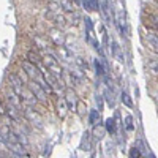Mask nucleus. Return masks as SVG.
Instances as JSON below:
<instances>
[{
    "label": "nucleus",
    "mask_w": 158,
    "mask_h": 158,
    "mask_svg": "<svg viewBox=\"0 0 158 158\" xmlns=\"http://www.w3.org/2000/svg\"><path fill=\"white\" fill-rule=\"evenodd\" d=\"M43 60H44V65L48 67V71L54 76L56 79H59V81H62V67L59 65V62L56 60V57H52L51 54H46L44 57H43Z\"/></svg>",
    "instance_id": "1"
},
{
    "label": "nucleus",
    "mask_w": 158,
    "mask_h": 158,
    "mask_svg": "<svg viewBox=\"0 0 158 158\" xmlns=\"http://www.w3.org/2000/svg\"><path fill=\"white\" fill-rule=\"evenodd\" d=\"M27 89L32 92L33 97H35L38 101H41V103H46V101H48V95H46V92H44L41 87H40L35 81H30V82L27 84Z\"/></svg>",
    "instance_id": "2"
},
{
    "label": "nucleus",
    "mask_w": 158,
    "mask_h": 158,
    "mask_svg": "<svg viewBox=\"0 0 158 158\" xmlns=\"http://www.w3.org/2000/svg\"><path fill=\"white\" fill-rule=\"evenodd\" d=\"M22 70L27 73V76L32 79V81H36V79L41 76V73H40V70H38V67L36 65H33V63H30L29 60H25V62H22Z\"/></svg>",
    "instance_id": "3"
},
{
    "label": "nucleus",
    "mask_w": 158,
    "mask_h": 158,
    "mask_svg": "<svg viewBox=\"0 0 158 158\" xmlns=\"http://www.w3.org/2000/svg\"><path fill=\"white\" fill-rule=\"evenodd\" d=\"M65 103L70 111H76V106H77V95L73 89H65Z\"/></svg>",
    "instance_id": "4"
},
{
    "label": "nucleus",
    "mask_w": 158,
    "mask_h": 158,
    "mask_svg": "<svg viewBox=\"0 0 158 158\" xmlns=\"http://www.w3.org/2000/svg\"><path fill=\"white\" fill-rule=\"evenodd\" d=\"M10 85H11V90L15 92V94H18L19 97H21V94H22V90L25 89L24 87V84H22V81L16 76V74H10Z\"/></svg>",
    "instance_id": "5"
},
{
    "label": "nucleus",
    "mask_w": 158,
    "mask_h": 158,
    "mask_svg": "<svg viewBox=\"0 0 158 158\" xmlns=\"http://www.w3.org/2000/svg\"><path fill=\"white\" fill-rule=\"evenodd\" d=\"M6 100H8V103L11 104V106H15L16 109H19L21 112H22V98L18 95V94H15V92H13L11 89L8 90V94H6Z\"/></svg>",
    "instance_id": "6"
},
{
    "label": "nucleus",
    "mask_w": 158,
    "mask_h": 158,
    "mask_svg": "<svg viewBox=\"0 0 158 158\" xmlns=\"http://www.w3.org/2000/svg\"><path fill=\"white\" fill-rule=\"evenodd\" d=\"M24 114H25V117H27L30 122L36 123L38 127H41V123H43V118H41V115H40L38 112H35V111H33V109H32L30 106H27V108H25Z\"/></svg>",
    "instance_id": "7"
},
{
    "label": "nucleus",
    "mask_w": 158,
    "mask_h": 158,
    "mask_svg": "<svg viewBox=\"0 0 158 158\" xmlns=\"http://www.w3.org/2000/svg\"><path fill=\"white\" fill-rule=\"evenodd\" d=\"M49 38H51L57 46H62L63 41H65V36H63V33H62L59 29H52V30L49 32Z\"/></svg>",
    "instance_id": "8"
},
{
    "label": "nucleus",
    "mask_w": 158,
    "mask_h": 158,
    "mask_svg": "<svg viewBox=\"0 0 158 158\" xmlns=\"http://www.w3.org/2000/svg\"><path fill=\"white\" fill-rule=\"evenodd\" d=\"M56 108H57V114L60 115V118L67 117V114H68V106H67V103H65L63 98H59V100H57Z\"/></svg>",
    "instance_id": "9"
},
{
    "label": "nucleus",
    "mask_w": 158,
    "mask_h": 158,
    "mask_svg": "<svg viewBox=\"0 0 158 158\" xmlns=\"http://www.w3.org/2000/svg\"><path fill=\"white\" fill-rule=\"evenodd\" d=\"M6 146L10 147V150L13 153H16L19 156H24L25 155V149L22 147V144L21 142H6Z\"/></svg>",
    "instance_id": "10"
},
{
    "label": "nucleus",
    "mask_w": 158,
    "mask_h": 158,
    "mask_svg": "<svg viewBox=\"0 0 158 158\" xmlns=\"http://www.w3.org/2000/svg\"><path fill=\"white\" fill-rule=\"evenodd\" d=\"M21 97L24 98L25 103H29V104H36V103H38V100L33 97V94H32L29 89H24V90H22V94H21Z\"/></svg>",
    "instance_id": "11"
},
{
    "label": "nucleus",
    "mask_w": 158,
    "mask_h": 158,
    "mask_svg": "<svg viewBox=\"0 0 158 158\" xmlns=\"http://www.w3.org/2000/svg\"><path fill=\"white\" fill-rule=\"evenodd\" d=\"M146 38H147V41H149L150 48H152L153 51H156V52H158V35H155V33L149 32V33L146 35Z\"/></svg>",
    "instance_id": "12"
},
{
    "label": "nucleus",
    "mask_w": 158,
    "mask_h": 158,
    "mask_svg": "<svg viewBox=\"0 0 158 158\" xmlns=\"http://www.w3.org/2000/svg\"><path fill=\"white\" fill-rule=\"evenodd\" d=\"M84 6L87 11H97L98 10V0H84Z\"/></svg>",
    "instance_id": "13"
},
{
    "label": "nucleus",
    "mask_w": 158,
    "mask_h": 158,
    "mask_svg": "<svg viewBox=\"0 0 158 158\" xmlns=\"http://www.w3.org/2000/svg\"><path fill=\"white\" fill-rule=\"evenodd\" d=\"M104 128H106L108 133L114 135V133H115V120H114V118H108V120H106V125H104Z\"/></svg>",
    "instance_id": "14"
},
{
    "label": "nucleus",
    "mask_w": 158,
    "mask_h": 158,
    "mask_svg": "<svg viewBox=\"0 0 158 158\" xmlns=\"http://www.w3.org/2000/svg\"><path fill=\"white\" fill-rule=\"evenodd\" d=\"M60 8L65 10V11H70V13L74 11V6H73V3L70 2V0H62V2H60Z\"/></svg>",
    "instance_id": "15"
},
{
    "label": "nucleus",
    "mask_w": 158,
    "mask_h": 158,
    "mask_svg": "<svg viewBox=\"0 0 158 158\" xmlns=\"http://www.w3.org/2000/svg\"><path fill=\"white\" fill-rule=\"evenodd\" d=\"M112 52H114V56L118 59V62H123V56H122V52H120V48H118V44L115 41H112Z\"/></svg>",
    "instance_id": "16"
},
{
    "label": "nucleus",
    "mask_w": 158,
    "mask_h": 158,
    "mask_svg": "<svg viewBox=\"0 0 158 158\" xmlns=\"http://www.w3.org/2000/svg\"><path fill=\"white\" fill-rule=\"evenodd\" d=\"M147 68H149L153 74H158V60H149V62H147Z\"/></svg>",
    "instance_id": "17"
},
{
    "label": "nucleus",
    "mask_w": 158,
    "mask_h": 158,
    "mask_svg": "<svg viewBox=\"0 0 158 158\" xmlns=\"http://www.w3.org/2000/svg\"><path fill=\"white\" fill-rule=\"evenodd\" d=\"M89 120L92 125H97L98 120H100V112L98 111H90V117H89Z\"/></svg>",
    "instance_id": "18"
},
{
    "label": "nucleus",
    "mask_w": 158,
    "mask_h": 158,
    "mask_svg": "<svg viewBox=\"0 0 158 158\" xmlns=\"http://www.w3.org/2000/svg\"><path fill=\"white\" fill-rule=\"evenodd\" d=\"M122 101H123L125 106L133 108V101H131V98H130V95H128V94H122Z\"/></svg>",
    "instance_id": "19"
},
{
    "label": "nucleus",
    "mask_w": 158,
    "mask_h": 158,
    "mask_svg": "<svg viewBox=\"0 0 158 158\" xmlns=\"http://www.w3.org/2000/svg\"><path fill=\"white\" fill-rule=\"evenodd\" d=\"M27 59H29V62H30V63H33V65L40 63V57L35 54V52H29V54H27Z\"/></svg>",
    "instance_id": "20"
},
{
    "label": "nucleus",
    "mask_w": 158,
    "mask_h": 158,
    "mask_svg": "<svg viewBox=\"0 0 158 158\" xmlns=\"http://www.w3.org/2000/svg\"><path fill=\"white\" fill-rule=\"evenodd\" d=\"M21 81H22V84H29L30 82V77L27 76V73H25L24 70H21V73H19V76H18Z\"/></svg>",
    "instance_id": "21"
},
{
    "label": "nucleus",
    "mask_w": 158,
    "mask_h": 158,
    "mask_svg": "<svg viewBox=\"0 0 158 158\" xmlns=\"http://www.w3.org/2000/svg\"><path fill=\"white\" fill-rule=\"evenodd\" d=\"M95 70H97V73L100 74V76H103L104 74V68H103V65H101V60H95Z\"/></svg>",
    "instance_id": "22"
},
{
    "label": "nucleus",
    "mask_w": 158,
    "mask_h": 158,
    "mask_svg": "<svg viewBox=\"0 0 158 158\" xmlns=\"http://www.w3.org/2000/svg\"><path fill=\"white\" fill-rule=\"evenodd\" d=\"M103 135H104V128H98V127H95V130H94V136H95L97 139H101Z\"/></svg>",
    "instance_id": "23"
},
{
    "label": "nucleus",
    "mask_w": 158,
    "mask_h": 158,
    "mask_svg": "<svg viewBox=\"0 0 158 158\" xmlns=\"http://www.w3.org/2000/svg\"><path fill=\"white\" fill-rule=\"evenodd\" d=\"M59 52H60V54H62V57H63V59H67V60H70V59H71V56H70V52H68L67 49H65V48L59 46Z\"/></svg>",
    "instance_id": "24"
},
{
    "label": "nucleus",
    "mask_w": 158,
    "mask_h": 158,
    "mask_svg": "<svg viewBox=\"0 0 158 158\" xmlns=\"http://www.w3.org/2000/svg\"><path fill=\"white\" fill-rule=\"evenodd\" d=\"M125 122H127V130H133V118L128 115V117L125 118Z\"/></svg>",
    "instance_id": "25"
},
{
    "label": "nucleus",
    "mask_w": 158,
    "mask_h": 158,
    "mask_svg": "<svg viewBox=\"0 0 158 158\" xmlns=\"http://www.w3.org/2000/svg\"><path fill=\"white\" fill-rule=\"evenodd\" d=\"M139 155H141V152H139L136 147H135V149H131V158H138Z\"/></svg>",
    "instance_id": "26"
},
{
    "label": "nucleus",
    "mask_w": 158,
    "mask_h": 158,
    "mask_svg": "<svg viewBox=\"0 0 158 158\" xmlns=\"http://www.w3.org/2000/svg\"><path fill=\"white\" fill-rule=\"evenodd\" d=\"M0 114H2V115H3V114H6V108L3 106L2 103H0Z\"/></svg>",
    "instance_id": "27"
},
{
    "label": "nucleus",
    "mask_w": 158,
    "mask_h": 158,
    "mask_svg": "<svg viewBox=\"0 0 158 158\" xmlns=\"http://www.w3.org/2000/svg\"><path fill=\"white\" fill-rule=\"evenodd\" d=\"M0 123H2V114H0Z\"/></svg>",
    "instance_id": "28"
},
{
    "label": "nucleus",
    "mask_w": 158,
    "mask_h": 158,
    "mask_svg": "<svg viewBox=\"0 0 158 158\" xmlns=\"http://www.w3.org/2000/svg\"><path fill=\"white\" fill-rule=\"evenodd\" d=\"M74 2H81V0H74Z\"/></svg>",
    "instance_id": "29"
},
{
    "label": "nucleus",
    "mask_w": 158,
    "mask_h": 158,
    "mask_svg": "<svg viewBox=\"0 0 158 158\" xmlns=\"http://www.w3.org/2000/svg\"><path fill=\"white\" fill-rule=\"evenodd\" d=\"M156 3H158V0H156Z\"/></svg>",
    "instance_id": "30"
},
{
    "label": "nucleus",
    "mask_w": 158,
    "mask_h": 158,
    "mask_svg": "<svg viewBox=\"0 0 158 158\" xmlns=\"http://www.w3.org/2000/svg\"><path fill=\"white\" fill-rule=\"evenodd\" d=\"M0 158H3V156H0Z\"/></svg>",
    "instance_id": "31"
}]
</instances>
